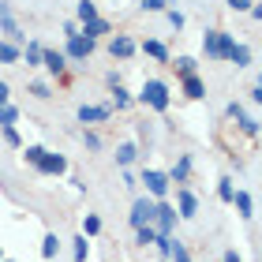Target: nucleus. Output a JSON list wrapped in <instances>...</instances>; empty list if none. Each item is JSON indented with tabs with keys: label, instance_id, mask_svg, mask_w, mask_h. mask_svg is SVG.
Here are the masks:
<instances>
[{
	"label": "nucleus",
	"instance_id": "nucleus-1",
	"mask_svg": "<svg viewBox=\"0 0 262 262\" xmlns=\"http://www.w3.org/2000/svg\"><path fill=\"white\" fill-rule=\"evenodd\" d=\"M232 34H225V30H210L206 38H202V49H206V56H213V60H225L232 49Z\"/></svg>",
	"mask_w": 262,
	"mask_h": 262
},
{
	"label": "nucleus",
	"instance_id": "nucleus-2",
	"mask_svg": "<svg viewBox=\"0 0 262 262\" xmlns=\"http://www.w3.org/2000/svg\"><path fill=\"white\" fill-rule=\"evenodd\" d=\"M142 101L150 105V109H158V113H165L169 109V90H165V82H158V79H150L146 86H142V94H139Z\"/></svg>",
	"mask_w": 262,
	"mask_h": 262
},
{
	"label": "nucleus",
	"instance_id": "nucleus-3",
	"mask_svg": "<svg viewBox=\"0 0 262 262\" xmlns=\"http://www.w3.org/2000/svg\"><path fill=\"white\" fill-rule=\"evenodd\" d=\"M154 213H158V202L139 199L135 206H131V225H135V229H154Z\"/></svg>",
	"mask_w": 262,
	"mask_h": 262
},
{
	"label": "nucleus",
	"instance_id": "nucleus-4",
	"mask_svg": "<svg viewBox=\"0 0 262 262\" xmlns=\"http://www.w3.org/2000/svg\"><path fill=\"white\" fill-rule=\"evenodd\" d=\"M176 225V210L165 206V202H158V213H154V236H169Z\"/></svg>",
	"mask_w": 262,
	"mask_h": 262
},
{
	"label": "nucleus",
	"instance_id": "nucleus-5",
	"mask_svg": "<svg viewBox=\"0 0 262 262\" xmlns=\"http://www.w3.org/2000/svg\"><path fill=\"white\" fill-rule=\"evenodd\" d=\"M90 53H94V41L90 38H82V34L68 38V56H71V60H86Z\"/></svg>",
	"mask_w": 262,
	"mask_h": 262
},
{
	"label": "nucleus",
	"instance_id": "nucleus-6",
	"mask_svg": "<svg viewBox=\"0 0 262 262\" xmlns=\"http://www.w3.org/2000/svg\"><path fill=\"white\" fill-rule=\"evenodd\" d=\"M142 184H146L150 187V195H165V191H169V176H165V172H158V169H146V176H142Z\"/></svg>",
	"mask_w": 262,
	"mask_h": 262
},
{
	"label": "nucleus",
	"instance_id": "nucleus-7",
	"mask_svg": "<svg viewBox=\"0 0 262 262\" xmlns=\"http://www.w3.org/2000/svg\"><path fill=\"white\" fill-rule=\"evenodd\" d=\"M38 169H41V172H49V176H60V172L68 169V161L60 158V154H45V158L38 161Z\"/></svg>",
	"mask_w": 262,
	"mask_h": 262
},
{
	"label": "nucleus",
	"instance_id": "nucleus-8",
	"mask_svg": "<svg viewBox=\"0 0 262 262\" xmlns=\"http://www.w3.org/2000/svg\"><path fill=\"white\" fill-rule=\"evenodd\" d=\"M64 60H68V56H64V53H56V49H45V53H41V64H45V68H49V71H53V75H60V71L68 68Z\"/></svg>",
	"mask_w": 262,
	"mask_h": 262
},
{
	"label": "nucleus",
	"instance_id": "nucleus-9",
	"mask_svg": "<svg viewBox=\"0 0 262 262\" xmlns=\"http://www.w3.org/2000/svg\"><path fill=\"white\" fill-rule=\"evenodd\" d=\"M79 120H82V124L109 120V109H105V105H82V109H79Z\"/></svg>",
	"mask_w": 262,
	"mask_h": 262
},
{
	"label": "nucleus",
	"instance_id": "nucleus-10",
	"mask_svg": "<svg viewBox=\"0 0 262 262\" xmlns=\"http://www.w3.org/2000/svg\"><path fill=\"white\" fill-rule=\"evenodd\" d=\"M0 27H4V34H8V38L23 41V30L15 27V19H11V11H8V8H0Z\"/></svg>",
	"mask_w": 262,
	"mask_h": 262
},
{
	"label": "nucleus",
	"instance_id": "nucleus-11",
	"mask_svg": "<svg viewBox=\"0 0 262 262\" xmlns=\"http://www.w3.org/2000/svg\"><path fill=\"white\" fill-rule=\"evenodd\" d=\"M184 94H187L191 101H199L202 94H206V86H202V79H199V75H187V79H184Z\"/></svg>",
	"mask_w": 262,
	"mask_h": 262
},
{
	"label": "nucleus",
	"instance_id": "nucleus-12",
	"mask_svg": "<svg viewBox=\"0 0 262 262\" xmlns=\"http://www.w3.org/2000/svg\"><path fill=\"white\" fill-rule=\"evenodd\" d=\"M82 27H86V30H82V38H101V34H109V23H105V19H90V23H82Z\"/></svg>",
	"mask_w": 262,
	"mask_h": 262
},
{
	"label": "nucleus",
	"instance_id": "nucleus-13",
	"mask_svg": "<svg viewBox=\"0 0 262 262\" xmlns=\"http://www.w3.org/2000/svg\"><path fill=\"white\" fill-rule=\"evenodd\" d=\"M225 60H232L236 68H244V64H251V49H247V45H232Z\"/></svg>",
	"mask_w": 262,
	"mask_h": 262
},
{
	"label": "nucleus",
	"instance_id": "nucleus-14",
	"mask_svg": "<svg viewBox=\"0 0 262 262\" xmlns=\"http://www.w3.org/2000/svg\"><path fill=\"white\" fill-rule=\"evenodd\" d=\"M109 49H113V56H131V53H135V41L120 34V38H113V45H109Z\"/></svg>",
	"mask_w": 262,
	"mask_h": 262
},
{
	"label": "nucleus",
	"instance_id": "nucleus-15",
	"mask_svg": "<svg viewBox=\"0 0 262 262\" xmlns=\"http://www.w3.org/2000/svg\"><path fill=\"white\" fill-rule=\"evenodd\" d=\"M135 158H139V146H135V142H124V146L116 150V161H120V165H131Z\"/></svg>",
	"mask_w": 262,
	"mask_h": 262
},
{
	"label": "nucleus",
	"instance_id": "nucleus-16",
	"mask_svg": "<svg viewBox=\"0 0 262 262\" xmlns=\"http://www.w3.org/2000/svg\"><path fill=\"white\" fill-rule=\"evenodd\" d=\"M195 206H199L195 195L191 191H180V217H195Z\"/></svg>",
	"mask_w": 262,
	"mask_h": 262
},
{
	"label": "nucleus",
	"instance_id": "nucleus-17",
	"mask_svg": "<svg viewBox=\"0 0 262 262\" xmlns=\"http://www.w3.org/2000/svg\"><path fill=\"white\" fill-rule=\"evenodd\" d=\"M56 251H60V240H56V236L49 232V236L41 240V255H45V258H56Z\"/></svg>",
	"mask_w": 262,
	"mask_h": 262
},
{
	"label": "nucleus",
	"instance_id": "nucleus-18",
	"mask_svg": "<svg viewBox=\"0 0 262 262\" xmlns=\"http://www.w3.org/2000/svg\"><path fill=\"white\" fill-rule=\"evenodd\" d=\"M15 60H19V49L8 45V41H0V64H15Z\"/></svg>",
	"mask_w": 262,
	"mask_h": 262
},
{
	"label": "nucleus",
	"instance_id": "nucleus-19",
	"mask_svg": "<svg viewBox=\"0 0 262 262\" xmlns=\"http://www.w3.org/2000/svg\"><path fill=\"white\" fill-rule=\"evenodd\" d=\"M142 49H146V53L154 56V60H169V49H165L161 41H146V45H142Z\"/></svg>",
	"mask_w": 262,
	"mask_h": 262
},
{
	"label": "nucleus",
	"instance_id": "nucleus-20",
	"mask_svg": "<svg viewBox=\"0 0 262 262\" xmlns=\"http://www.w3.org/2000/svg\"><path fill=\"white\" fill-rule=\"evenodd\" d=\"M79 19H82V23L98 19V8H94V0H79Z\"/></svg>",
	"mask_w": 262,
	"mask_h": 262
},
{
	"label": "nucleus",
	"instance_id": "nucleus-21",
	"mask_svg": "<svg viewBox=\"0 0 262 262\" xmlns=\"http://www.w3.org/2000/svg\"><path fill=\"white\" fill-rule=\"evenodd\" d=\"M187 172H191V161H187V158H180V165L172 169V180H176V184H184V180H187Z\"/></svg>",
	"mask_w": 262,
	"mask_h": 262
},
{
	"label": "nucleus",
	"instance_id": "nucleus-22",
	"mask_svg": "<svg viewBox=\"0 0 262 262\" xmlns=\"http://www.w3.org/2000/svg\"><path fill=\"white\" fill-rule=\"evenodd\" d=\"M236 206H240V213H244V217H251V195H247V191H236Z\"/></svg>",
	"mask_w": 262,
	"mask_h": 262
},
{
	"label": "nucleus",
	"instance_id": "nucleus-23",
	"mask_svg": "<svg viewBox=\"0 0 262 262\" xmlns=\"http://www.w3.org/2000/svg\"><path fill=\"white\" fill-rule=\"evenodd\" d=\"M176 71H180L184 79H187V75H195V60H191V56H180V60H176Z\"/></svg>",
	"mask_w": 262,
	"mask_h": 262
},
{
	"label": "nucleus",
	"instance_id": "nucleus-24",
	"mask_svg": "<svg viewBox=\"0 0 262 262\" xmlns=\"http://www.w3.org/2000/svg\"><path fill=\"white\" fill-rule=\"evenodd\" d=\"M41 53H45L41 45H27V64H30V68H38V64H41Z\"/></svg>",
	"mask_w": 262,
	"mask_h": 262
},
{
	"label": "nucleus",
	"instance_id": "nucleus-25",
	"mask_svg": "<svg viewBox=\"0 0 262 262\" xmlns=\"http://www.w3.org/2000/svg\"><path fill=\"white\" fill-rule=\"evenodd\" d=\"M86 251H90L86 236H79V240H75V262H86Z\"/></svg>",
	"mask_w": 262,
	"mask_h": 262
},
{
	"label": "nucleus",
	"instance_id": "nucleus-26",
	"mask_svg": "<svg viewBox=\"0 0 262 262\" xmlns=\"http://www.w3.org/2000/svg\"><path fill=\"white\" fill-rule=\"evenodd\" d=\"M217 195H221L225 202H232V199H236V187H232V180H221V187H217Z\"/></svg>",
	"mask_w": 262,
	"mask_h": 262
},
{
	"label": "nucleus",
	"instance_id": "nucleus-27",
	"mask_svg": "<svg viewBox=\"0 0 262 262\" xmlns=\"http://www.w3.org/2000/svg\"><path fill=\"white\" fill-rule=\"evenodd\" d=\"M15 109H11V105H4V109H0V124H4V127H11V124H15Z\"/></svg>",
	"mask_w": 262,
	"mask_h": 262
},
{
	"label": "nucleus",
	"instance_id": "nucleus-28",
	"mask_svg": "<svg viewBox=\"0 0 262 262\" xmlns=\"http://www.w3.org/2000/svg\"><path fill=\"white\" fill-rule=\"evenodd\" d=\"M113 98H116V109H124V105L131 101V94H127L124 86H113Z\"/></svg>",
	"mask_w": 262,
	"mask_h": 262
},
{
	"label": "nucleus",
	"instance_id": "nucleus-29",
	"mask_svg": "<svg viewBox=\"0 0 262 262\" xmlns=\"http://www.w3.org/2000/svg\"><path fill=\"white\" fill-rule=\"evenodd\" d=\"M41 158H45V150H41V146H27V161L34 165V169H38V161H41Z\"/></svg>",
	"mask_w": 262,
	"mask_h": 262
},
{
	"label": "nucleus",
	"instance_id": "nucleus-30",
	"mask_svg": "<svg viewBox=\"0 0 262 262\" xmlns=\"http://www.w3.org/2000/svg\"><path fill=\"white\" fill-rule=\"evenodd\" d=\"M94 232H101V221H98V217H86V225H82V236H94Z\"/></svg>",
	"mask_w": 262,
	"mask_h": 262
},
{
	"label": "nucleus",
	"instance_id": "nucleus-31",
	"mask_svg": "<svg viewBox=\"0 0 262 262\" xmlns=\"http://www.w3.org/2000/svg\"><path fill=\"white\" fill-rule=\"evenodd\" d=\"M169 258H172V262H191V258H187V251H184L180 244H172V251H169Z\"/></svg>",
	"mask_w": 262,
	"mask_h": 262
},
{
	"label": "nucleus",
	"instance_id": "nucleus-32",
	"mask_svg": "<svg viewBox=\"0 0 262 262\" xmlns=\"http://www.w3.org/2000/svg\"><path fill=\"white\" fill-rule=\"evenodd\" d=\"M139 232V244L142 247H146V244H154V240H158V236H154V229H135Z\"/></svg>",
	"mask_w": 262,
	"mask_h": 262
},
{
	"label": "nucleus",
	"instance_id": "nucleus-33",
	"mask_svg": "<svg viewBox=\"0 0 262 262\" xmlns=\"http://www.w3.org/2000/svg\"><path fill=\"white\" fill-rule=\"evenodd\" d=\"M165 4H169V0H142V8H146V11H165Z\"/></svg>",
	"mask_w": 262,
	"mask_h": 262
},
{
	"label": "nucleus",
	"instance_id": "nucleus-34",
	"mask_svg": "<svg viewBox=\"0 0 262 262\" xmlns=\"http://www.w3.org/2000/svg\"><path fill=\"white\" fill-rule=\"evenodd\" d=\"M232 11H251V0H229Z\"/></svg>",
	"mask_w": 262,
	"mask_h": 262
},
{
	"label": "nucleus",
	"instance_id": "nucleus-35",
	"mask_svg": "<svg viewBox=\"0 0 262 262\" xmlns=\"http://www.w3.org/2000/svg\"><path fill=\"white\" fill-rule=\"evenodd\" d=\"M30 94H38V98H49V86H45V82H34Z\"/></svg>",
	"mask_w": 262,
	"mask_h": 262
},
{
	"label": "nucleus",
	"instance_id": "nucleus-36",
	"mask_svg": "<svg viewBox=\"0 0 262 262\" xmlns=\"http://www.w3.org/2000/svg\"><path fill=\"white\" fill-rule=\"evenodd\" d=\"M4 139L11 142V146H19V131H15V127H4Z\"/></svg>",
	"mask_w": 262,
	"mask_h": 262
},
{
	"label": "nucleus",
	"instance_id": "nucleus-37",
	"mask_svg": "<svg viewBox=\"0 0 262 262\" xmlns=\"http://www.w3.org/2000/svg\"><path fill=\"white\" fill-rule=\"evenodd\" d=\"M169 23H172L176 30H180V27H184V15H180V11H169Z\"/></svg>",
	"mask_w": 262,
	"mask_h": 262
},
{
	"label": "nucleus",
	"instance_id": "nucleus-38",
	"mask_svg": "<svg viewBox=\"0 0 262 262\" xmlns=\"http://www.w3.org/2000/svg\"><path fill=\"white\" fill-rule=\"evenodd\" d=\"M4 105H8V86L0 82V109H4Z\"/></svg>",
	"mask_w": 262,
	"mask_h": 262
},
{
	"label": "nucleus",
	"instance_id": "nucleus-39",
	"mask_svg": "<svg viewBox=\"0 0 262 262\" xmlns=\"http://www.w3.org/2000/svg\"><path fill=\"white\" fill-rule=\"evenodd\" d=\"M225 262H240V255H236V251H229V255H225Z\"/></svg>",
	"mask_w": 262,
	"mask_h": 262
},
{
	"label": "nucleus",
	"instance_id": "nucleus-40",
	"mask_svg": "<svg viewBox=\"0 0 262 262\" xmlns=\"http://www.w3.org/2000/svg\"><path fill=\"white\" fill-rule=\"evenodd\" d=\"M0 258H4V251H0Z\"/></svg>",
	"mask_w": 262,
	"mask_h": 262
},
{
	"label": "nucleus",
	"instance_id": "nucleus-41",
	"mask_svg": "<svg viewBox=\"0 0 262 262\" xmlns=\"http://www.w3.org/2000/svg\"><path fill=\"white\" fill-rule=\"evenodd\" d=\"M0 262H8V258H0Z\"/></svg>",
	"mask_w": 262,
	"mask_h": 262
}]
</instances>
